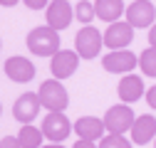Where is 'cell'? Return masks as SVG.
<instances>
[{"label": "cell", "mask_w": 156, "mask_h": 148, "mask_svg": "<svg viewBox=\"0 0 156 148\" xmlns=\"http://www.w3.org/2000/svg\"><path fill=\"white\" fill-rule=\"evenodd\" d=\"M60 32L50 25H42V27H35L27 32V49L35 54V57H55L60 52Z\"/></svg>", "instance_id": "6da1fadb"}, {"label": "cell", "mask_w": 156, "mask_h": 148, "mask_svg": "<svg viewBox=\"0 0 156 148\" xmlns=\"http://www.w3.org/2000/svg\"><path fill=\"white\" fill-rule=\"evenodd\" d=\"M40 101L47 111H65L69 106V94H67V89L65 84H60V79H47L40 84Z\"/></svg>", "instance_id": "7a4b0ae2"}, {"label": "cell", "mask_w": 156, "mask_h": 148, "mask_svg": "<svg viewBox=\"0 0 156 148\" xmlns=\"http://www.w3.org/2000/svg\"><path fill=\"white\" fill-rule=\"evenodd\" d=\"M102 47H104V35L97 27H92V25L82 27L77 32V37H74V52L80 54L82 59H94L97 54L102 52Z\"/></svg>", "instance_id": "3957f363"}, {"label": "cell", "mask_w": 156, "mask_h": 148, "mask_svg": "<svg viewBox=\"0 0 156 148\" xmlns=\"http://www.w3.org/2000/svg\"><path fill=\"white\" fill-rule=\"evenodd\" d=\"M134 121H136V116H134V111H131L129 104H116V106L107 109V114H104V126H107L109 133L124 136L126 131H131Z\"/></svg>", "instance_id": "277c9868"}, {"label": "cell", "mask_w": 156, "mask_h": 148, "mask_svg": "<svg viewBox=\"0 0 156 148\" xmlns=\"http://www.w3.org/2000/svg\"><path fill=\"white\" fill-rule=\"evenodd\" d=\"M42 133L52 143H62L72 133V121L65 116V111H50L42 121Z\"/></svg>", "instance_id": "5b68a950"}, {"label": "cell", "mask_w": 156, "mask_h": 148, "mask_svg": "<svg viewBox=\"0 0 156 148\" xmlns=\"http://www.w3.org/2000/svg\"><path fill=\"white\" fill-rule=\"evenodd\" d=\"M40 109H42L40 94H35V91H25V94H20V96L15 99V104H12V116H15V121H20V123L25 126V123H32V121L37 119Z\"/></svg>", "instance_id": "8992f818"}, {"label": "cell", "mask_w": 156, "mask_h": 148, "mask_svg": "<svg viewBox=\"0 0 156 148\" xmlns=\"http://www.w3.org/2000/svg\"><path fill=\"white\" fill-rule=\"evenodd\" d=\"M126 22L131 27H154L156 22V8L151 0H134V3L126 8Z\"/></svg>", "instance_id": "52a82bcc"}, {"label": "cell", "mask_w": 156, "mask_h": 148, "mask_svg": "<svg viewBox=\"0 0 156 148\" xmlns=\"http://www.w3.org/2000/svg\"><path fill=\"white\" fill-rule=\"evenodd\" d=\"M136 64H139V57L129 49H112L102 59V67L112 74H131V69Z\"/></svg>", "instance_id": "ba28073f"}, {"label": "cell", "mask_w": 156, "mask_h": 148, "mask_svg": "<svg viewBox=\"0 0 156 148\" xmlns=\"http://www.w3.org/2000/svg\"><path fill=\"white\" fill-rule=\"evenodd\" d=\"M80 54H77L74 49H60L52 57V62H50V69H52V77L55 79H69L72 74L77 72V67H80Z\"/></svg>", "instance_id": "9c48e42d"}, {"label": "cell", "mask_w": 156, "mask_h": 148, "mask_svg": "<svg viewBox=\"0 0 156 148\" xmlns=\"http://www.w3.org/2000/svg\"><path fill=\"white\" fill-rule=\"evenodd\" d=\"M72 17H74V8L67 3V0H52V3L47 5V10H45V20H47V25L55 27L57 32L65 30V27H69Z\"/></svg>", "instance_id": "30bf717a"}, {"label": "cell", "mask_w": 156, "mask_h": 148, "mask_svg": "<svg viewBox=\"0 0 156 148\" xmlns=\"http://www.w3.org/2000/svg\"><path fill=\"white\" fill-rule=\"evenodd\" d=\"M35 64L27 59V57H10L5 62V74H8V79L10 82H17V84H27L35 79Z\"/></svg>", "instance_id": "8fae6325"}, {"label": "cell", "mask_w": 156, "mask_h": 148, "mask_svg": "<svg viewBox=\"0 0 156 148\" xmlns=\"http://www.w3.org/2000/svg\"><path fill=\"white\" fill-rule=\"evenodd\" d=\"M104 119H97V116H80L74 121V133L80 141H99L104 138Z\"/></svg>", "instance_id": "7c38bea8"}, {"label": "cell", "mask_w": 156, "mask_h": 148, "mask_svg": "<svg viewBox=\"0 0 156 148\" xmlns=\"http://www.w3.org/2000/svg\"><path fill=\"white\" fill-rule=\"evenodd\" d=\"M131 37H134V27L129 22H112L104 32V45L109 49H126V45H131Z\"/></svg>", "instance_id": "4fadbf2b"}, {"label": "cell", "mask_w": 156, "mask_h": 148, "mask_svg": "<svg viewBox=\"0 0 156 148\" xmlns=\"http://www.w3.org/2000/svg\"><path fill=\"white\" fill-rule=\"evenodd\" d=\"M116 94L124 104H136L141 96H146V89H144V79L136 77V74H124L119 86H116Z\"/></svg>", "instance_id": "5bb4252c"}, {"label": "cell", "mask_w": 156, "mask_h": 148, "mask_svg": "<svg viewBox=\"0 0 156 148\" xmlns=\"http://www.w3.org/2000/svg\"><path fill=\"white\" fill-rule=\"evenodd\" d=\"M131 143L136 146H146L149 141L156 138V119L151 114H141V116H136L134 126H131Z\"/></svg>", "instance_id": "9a60e30c"}, {"label": "cell", "mask_w": 156, "mask_h": 148, "mask_svg": "<svg viewBox=\"0 0 156 148\" xmlns=\"http://www.w3.org/2000/svg\"><path fill=\"white\" fill-rule=\"evenodd\" d=\"M94 12L99 20L112 25V22H119V17L126 12V8L122 0H94Z\"/></svg>", "instance_id": "2e32d148"}, {"label": "cell", "mask_w": 156, "mask_h": 148, "mask_svg": "<svg viewBox=\"0 0 156 148\" xmlns=\"http://www.w3.org/2000/svg\"><path fill=\"white\" fill-rule=\"evenodd\" d=\"M42 128H35L32 123H25L20 126V133H17V141H20L23 148H42Z\"/></svg>", "instance_id": "e0dca14e"}, {"label": "cell", "mask_w": 156, "mask_h": 148, "mask_svg": "<svg viewBox=\"0 0 156 148\" xmlns=\"http://www.w3.org/2000/svg\"><path fill=\"white\" fill-rule=\"evenodd\" d=\"M94 3H89V0H80V3L74 5V20L80 22L82 27H87L92 20H94Z\"/></svg>", "instance_id": "ac0fdd59"}, {"label": "cell", "mask_w": 156, "mask_h": 148, "mask_svg": "<svg viewBox=\"0 0 156 148\" xmlns=\"http://www.w3.org/2000/svg\"><path fill=\"white\" fill-rule=\"evenodd\" d=\"M139 67L146 77H156V47H149L139 54Z\"/></svg>", "instance_id": "d6986e66"}, {"label": "cell", "mask_w": 156, "mask_h": 148, "mask_svg": "<svg viewBox=\"0 0 156 148\" xmlns=\"http://www.w3.org/2000/svg\"><path fill=\"white\" fill-rule=\"evenodd\" d=\"M99 148H131V141H126V138L119 136V133H107V136L99 141Z\"/></svg>", "instance_id": "ffe728a7"}, {"label": "cell", "mask_w": 156, "mask_h": 148, "mask_svg": "<svg viewBox=\"0 0 156 148\" xmlns=\"http://www.w3.org/2000/svg\"><path fill=\"white\" fill-rule=\"evenodd\" d=\"M23 3L30 8V10H42V8H47L52 0H23Z\"/></svg>", "instance_id": "44dd1931"}, {"label": "cell", "mask_w": 156, "mask_h": 148, "mask_svg": "<svg viewBox=\"0 0 156 148\" xmlns=\"http://www.w3.org/2000/svg\"><path fill=\"white\" fill-rule=\"evenodd\" d=\"M0 148H23L20 141H17V136H5L3 141H0Z\"/></svg>", "instance_id": "7402d4cb"}, {"label": "cell", "mask_w": 156, "mask_h": 148, "mask_svg": "<svg viewBox=\"0 0 156 148\" xmlns=\"http://www.w3.org/2000/svg\"><path fill=\"white\" fill-rule=\"evenodd\" d=\"M146 104H149L151 109H156V84H154L151 89H146Z\"/></svg>", "instance_id": "603a6c76"}, {"label": "cell", "mask_w": 156, "mask_h": 148, "mask_svg": "<svg viewBox=\"0 0 156 148\" xmlns=\"http://www.w3.org/2000/svg\"><path fill=\"white\" fill-rule=\"evenodd\" d=\"M72 148H99V146H94V141H77Z\"/></svg>", "instance_id": "cb8c5ba5"}, {"label": "cell", "mask_w": 156, "mask_h": 148, "mask_svg": "<svg viewBox=\"0 0 156 148\" xmlns=\"http://www.w3.org/2000/svg\"><path fill=\"white\" fill-rule=\"evenodd\" d=\"M149 45L156 47V22H154V27H149Z\"/></svg>", "instance_id": "d4e9b609"}, {"label": "cell", "mask_w": 156, "mask_h": 148, "mask_svg": "<svg viewBox=\"0 0 156 148\" xmlns=\"http://www.w3.org/2000/svg\"><path fill=\"white\" fill-rule=\"evenodd\" d=\"M20 0H0V5H5V8H15Z\"/></svg>", "instance_id": "484cf974"}, {"label": "cell", "mask_w": 156, "mask_h": 148, "mask_svg": "<svg viewBox=\"0 0 156 148\" xmlns=\"http://www.w3.org/2000/svg\"><path fill=\"white\" fill-rule=\"evenodd\" d=\"M42 148H65L62 143H47V146H42Z\"/></svg>", "instance_id": "4316f807"}, {"label": "cell", "mask_w": 156, "mask_h": 148, "mask_svg": "<svg viewBox=\"0 0 156 148\" xmlns=\"http://www.w3.org/2000/svg\"><path fill=\"white\" fill-rule=\"evenodd\" d=\"M0 114H3V106H0Z\"/></svg>", "instance_id": "83f0119b"}, {"label": "cell", "mask_w": 156, "mask_h": 148, "mask_svg": "<svg viewBox=\"0 0 156 148\" xmlns=\"http://www.w3.org/2000/svg\"><path fill=\"white\" fill-rule=\"evenodd\" d=\"M154 148H156V141H154Z\"/></svg>", "instance_id": "f1b7e54d"}, {"label": "cell", "mask_w": 156, "mask_h": 148, "mask_svg": "<svg viewBox=\"0 0 156 148\" xmlns=\"http://www.w3.org/2000/svg\"><path fill=\"white\" fill-rule=\"evenodd\" d=\"M0 47H3V45H0Z\"/></svg>", "instance_id": "f546056e"}]
</instances>
